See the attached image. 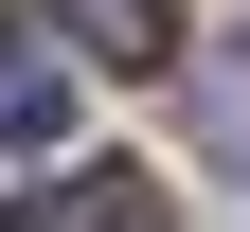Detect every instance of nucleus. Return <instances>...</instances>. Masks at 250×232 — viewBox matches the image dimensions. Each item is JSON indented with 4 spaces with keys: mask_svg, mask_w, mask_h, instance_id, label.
Returning <instances> with one entry per match:
<instances>
[{
    "mask_svg": "<svg viewBox=\"0 0 250 232\" xmlns=\"http://www.w3.org/2000/svg\"><path fill=\"white\" fill-rule=\"evenodd\" d=\"M0 143H18V161L72 143V72H54V54H0Z\"/></svg>",
    "mask_w": 250,
    "mask_h": 232,
    "instance_id": "7ed1b4c3",
    "label": "nucleus"
},
{
    "mask_svg": "<svg viewBox=\"0 0 250 232\" xmlns=\"http://www.w3.org/2000/svg\"><path fill=\"white\" fill-rule=\"evenodd\" d=\"M36 18L89 54V72H161V54H179V0H36Z\"/></svg>",
    "mask_w": 250,
    "mask_h": 232,
    "instance_id": "f03ea898",
    "label": "nucleus"
},
{
    "mask_svg": "<svg viewBox=\"0 0 250 232\" xmlns=\"http://www.w3.org/2000/svg\"><path fill=\"white\" fill-rule=\"evenodd\" d=\"M18 232H161V179L143 161H72V179L18 196Z\"/></svg>",
    "mask_w": 250,
    "mask_h": 232,
    "instance_id": "f257e3e1",
    "label": "nucleus"
}]
</instances>
